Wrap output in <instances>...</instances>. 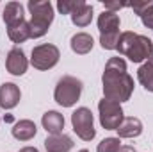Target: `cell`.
Listing matches in <instances>:
<instances>
[{"instance_id":"cell-20","label":"cell","mask_w":153,"mask_h":152,"mask_svg":"<svg viewBox=\"0 0 153 152\" xmlns=\"http://www.w3.org/2000/svg\"><path fill=\"white\" fill-rule=\"evenodd\" d=\"M85 2L84 0H59L57 2V9L61 14H73L78 7H82Z\"/></svg>"},{"instance_id":"cell-6","label":"cell","mask_w":153,"mask_h":152,"mask_svg":"<svg viewBox=\"0 0 153 152\" xmlns=\"http://www.w3.org/2000/svg\"><path fill=\"white\" fill-rule=\"evenodd\" d=\"M71 125H73V131L76 132V136L84 141H91L96 136L94 118H93L91 109H87V108H78L71 114Z\"/></svg>"},{"instance_id":"cell-10","label":"cell","mask_w":153,"mask_h":152,"mask_svg":"<svg viewBox=\"0 0 153 152\" xmlns=\"http://www.w3.org/2000/svg\"><path fill=\"white\" fill-rule=\"evenodd\" d=\"M46 152H70L73 149V140L68 134H50L45 140Z\"/></svg>"},{"instance_id":"cell-27","label":"cell","mask_w":153,"mask_h":152,"mask_svg":"<svg viewBox=\"0 0 153 152\" xmlns=\"http://www.w3.org/2000/svg\"><path fill=\"white\" fill-rule=\"evenodd\" d=\"M78 152H89V150H85V149H82V150H78Z\"/></svg>"},{"instance_id":"cell-26","label":"cell","mask_w":153,"mask_h":152,"mask_svg":"<svg viewBox=\"0 0 153 152\" xmlns=\"http://www.w3.org/2000/svg\"><path fill=\"white\" fill-rule=\"evenodd\" d=\"M20 152H39L36 147H23V149H20Z\"/></svg>"},{"instance_id":"cell-18","label":"cell","mask_w":153,"mask_h":152,"mask_svg":"<svg viewBox=\"0 0 153 152\" xmlns=\"http://www.w3.org/2000/svg\"><path fill=\"white\" fill-rule=\"evenodd\" d=\"M137 79L146 91L153 93V56L137 70Z\"/></svg>"},{"instance_id":"cell-23","label":"cell","mask_w":153,"mask_h":152,"mask_svg":"<svg viewBox=\"0 0 153 152\" xmlns=\"http://www.w3.org/2000/svg\"><path fill=\"white\" fill-rule=\"evenodd\" d=\"M141 20H143V23H144L148 29L153 31V0H152V4H150V7L141 14Z\"/></svg>"},{"instance_id":"cell-25","label":"cell","mask_w":153,"mask_h":152,"mask_svg":"<svg viewBox=\"0 0 153 152\" xmlns=\"http://www.w3.org/2000/svg\"><path fill=\"white\" fill-rule=\"evenodd\" d=\"M117 152H135V149H134L132 145H123V147H121Z\"/></svg>"},{"instance_id":"cell-14","label":"cell","mask_w":153,"mask_h":152,"mask_svg":"<svg viewBox=\"0 0 153 152\" xmlns=\"http://www.w3.org/2000/svg\"><path fill=\"white\" fill-rule=\"evenodd\" d=\"M36 132H38V127H36V123H34L32 120H20V122H16L14 127H13V136H14L16 140H20V141H29V140H32V138L36 136Z\"/></svg>"},{"instance_id":"cell-9","label":"cell","mask_w":153,"mask_h":152,"mask_svg":"<svg viewBox=\"0 0 153 152\" xmlns=\"http://www.w3.org/2000/svg\"><path fill=\"white\" fill-rule=\"evenodd\" d=\"M20 99H22V91L14 82H4L0 86V108L2 109L16 108Z\"/></svg>"},{"instance_id":"cell-1","label":"cell","mask_w":153,"mask_h":152,"mask_svg":"<svg viewBox=\"0 0 153 152\" xmlns=\"http://www.w3.org/2000/svg\"><path fill=\"white\" fill-rule=\"evenodd\" d=\"M103 99L114 100L117 104L130 100L134 93V79L126 72V61L123 57H111L105 65L103 75Z\"/></svg>"},{"instance_id":"cell-7","label":"cell","mask_w":153,"mask_h":152,"mask_svg":"<svg viewBox=\"0 0 153 152\" xmlns=\"http://www.w3.org/2000/svg\"><path fill=\"white\" fill-rule=\"evenodd\" d=\"M98 111H100V123L107 131H116L121 125L123 118H125L121 104H117L114 100L102 99L100 104H98Z\"/></svg>"},{"instance_id":"cell-11","label":"cell","mask_w":153,"mask_h":152,"mask_svg":"<svg viewBox=\"0 0 153 152\" xmlns=\"http://www.w3.org/2000/svg\"><path fill=\"white\" fill-rule=\"evenodd\" d=\"M119 138H137L143 132V122L135 116H126L123 118L121 125L116 129Z\"/></svg>"},{"instance_id":"cell-4","label":"cell","mask_w":153,"mask_h":152,"mask_svg":"<svg viewBox=\"0 0 153 152\" xmlns=\"http://www.w3.org/2000/svg\"><path fill=\"white\" fill-rule=\"evenodd\" d=\"M82 95V81L73 75H64L59 79L55 91H53V99L59 106L62 108H71L75 106L76 100Z\"/></svg>"},{"instance_id":"cell-13","label":"cell","mask_w":153,"mask_h":152,"mask_svg":"<svg viewBox=\"0 0 153 152\" xmlns=\"http://www.w3.org/2000/svg\"><path fill=\"white\" fill-rule=\"evenodd\" d=\"M119 16L117 13L112 11H103L100 16H98V29H100V34H109V32H117L119 31Z\"/></svg>"},{"instance_id":"cell-3","label":"cell","mask_w":153,"mask_h":152,"mask_svg":"<svg viewBox=\"0 0 153 152\" xmlns=\"http://www.w3.org/2000/svg\"><path fill=\"white\" fill-rule=\"evenodd\" d=\"M32 18L29 22L30 38H43L53 22V5L48 0H29L27 4Z\"/></svg>"},{"instance_id":"cell-8","label":"cell","mask_w":153,"mask_h":152,"mask_svg":"<svg viewBox=\"0 0 153 152\" xmlns=\"http://www.w3.org/2000/svg\"><path fill=\"white\" fill-rule=\"evenodd\" d=\"M5 68L9 74L13 75H23L29 68V61L25 57V52L20 48V47H14L7 52V57H5Z\"/></svg>"},{"instance_id":"cell-19","label":"cell","mask_w":153,"mask_h":152,"mask_svg":"<svg viewBox=\"0 0 153 152\" xmlns=\"http://www.w3.org/2000/svg\"><path fill=\"white\" fill-rule=\"evenodd\" d=\"M91 20H93V7L89 4H84L71 14V22L76 27H87L91 23Z\"/></svg>"},{"instance_id":"cell-21","label":"cell","mask_w":153,"mask_h":152,"mask_svg":"<svg viewBox=\"0 0 153 152\" xmlns=\"http://www.w3.org/2000/svg\"><path fill=\"white\" fill-rule=\"evenodd\" d=\"M119 31L117 32H109V34H100V45L105 50H116L117 48V41H119Z\"/></svg>"},{"instance_id":"cell-15","label":"cell","mask_w":153,"mask_h":152,"mask_svg":"<svg viewBox=\"0 0 153 152\" xmlns=\"http://www.w3.org/2000/svg\"><path fill=\"white\" fill-rule=\"evenodd\" d=\"M4 22L7 27L18 23L23 20V5L20 2H7L5 7H4V14H2Z\"/></svg>"},{"instance_id":"cell-12","label":"cell","mask_w":153,"mask_h":152,"mask_svg":"<svg viewBox=\"0 0 153 152\" xmlns=\"http://www.w3.org/2000/svg\"><path fill=\"white\" fill-rule=\"evenodd\" d=\"M43 127L46 129V132L50 134H61L64 129V116L59 111H46L41 118Z\"/></svg>"},{"instance_id":"cell-22","label":"cell","mask_w":153,"mask_h":152,"mask_svg":"<svg viewBox=\"0 0 153 152\" xmlns=\"http://www.w3.org/2000/svg\"><path fill=\"white\" fill-rule=\"evenodd\" d=\"M121 149V141L119 138H105L98 143L96 152H117Z\"/></svg>"},{"instance_id":"cell-16","label":"cell","mask_w":153,"mask_h":152,"mask_svg":"<svg viewBox=\"0 0 153 152\" xmlns=\"http://www.w3.org/2000/svg\"><path fill=\"white\" fill-rule=\"evenodd\" d=\"M93 45H94L93 36L87 34V32H78V34H75L71 38V50L75 54H80V56L89 54L93 50Z\"/></svg>"},{"instance_id":"cell-17","label":"cell","mask_w":153,"mask_h":152,"mask_svg":"<svg viewBox=\"0 0 153 152\" xmlns=\"http://www.w3.org/2000/svg\"><path fill=\"white\" fill-rule=\"evenodd\" d=\"M7 36L13 43H23L30 38V27H29V22L22 20L11 27H7Z\"/></svg>"},{"instance_id":"cell-5","label":"cell","mask_w":153,"mask_h":152,"mask_svg":"<svg viewBox=\"0 0 153 152\" xmlns=\"http://www.w3.org/2000/svg\"><path fill=\"white\" fill-rule=\"evenodd\" d=\"M61 52L55 45L52 43H43L32 48V56H30V65L38 70H50L59 63Z\"/></svg>"},{"instance_id":"cell-24","label":"cell","mask_w":153,"mask_h":152,"mask_svg":"<svg viewBox=\"0 0 153 152\" xmlns=\"http://www.w3.org/2000/svg\"><path fill=\"white\" fill-rule=\"evenodd\" d=\"M123 7H128V4L126 2H105V9L107 11H119V9H123Z\"/></svg>"},{"instance_id":"cell-2","label":"cell","mask_w":153,"mask_h":152,"mask_svg":"<svg viewBox=\"0 0 153 152\" xmlns=\"http://www.w3.org/2000/svg\"><path fill=\"white\" fill-rule=\"evenodd\" d=\"M116 50L121 56L128 57L132 63H143L153 56V43L148 36L126 31V32H121Z\"/></svg>"}]
</instances>
